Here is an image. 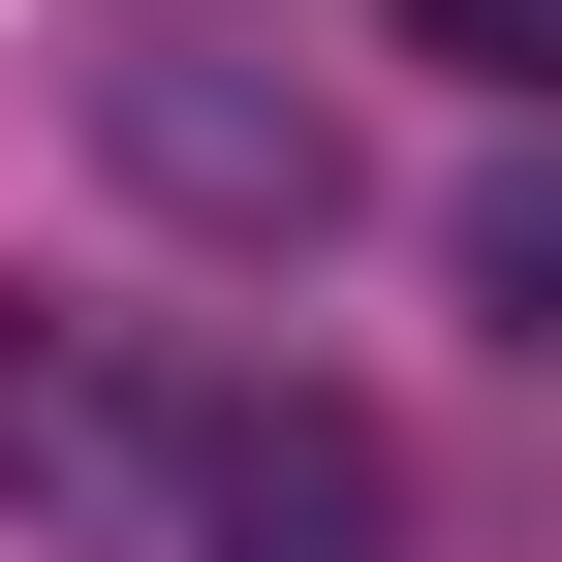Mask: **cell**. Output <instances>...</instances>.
<instances>
[{
    "label": "cell",
    "mask_w": 562,
    "mask_h": 562,
    "mask_svg": "<svg viewBox=\"0 0 562 562\" xmlns=\"http://www.w3.org/2000/svg\"><path fill=\"white\" fill-rule=\"evenodd\" d=\"M469 313H501V344H562V157H501V188H469Z\"/></svg>",
    "instance_id": "3"
},
{
    "label": "cell",
    "mask_w": 562,
    "mask_h": 562,
    "mask_svg": "<svg viewBox=\"0 0 562 562\" xmlns=\"http://www.w3.org/2000/svg\"><path fill=\"white\" fill-rule=\"evenodd\" d=\"M406 63H469V94H562V0H406Z\"/></svg>",
    "instance_id": "4"
},
{
    "label": "cell",
    "mask_w": 562,
    "mask_h": 562,
    "mask_svg": "<svg viewBox=\"0 0 562 562\" xmlns=\"http://www.w3.org/2000/svg\"><path fill=\"white\" fill-rule=\"evenodd\" d=\"M94 125H125V188H157V220H220V250H313V220H344V125L250 94V63H125Z\"/></svg>",
    "instance_id": "1"
},
{
    "label": "cell",
    "mask_w": 562,
    "mask_h": 562,
    "mask_svg": "<svg viewBox=\"0 0 562 562\" xmlns=\"http://www.w3.org/2000/svg\"><path fill=\"white\" fill-rule=\"evenodd\" d=\"M188 501H220V562H375V438H344V406H220Z\"/></svg>",
    "instance_id": "2"
}]
</instances>
